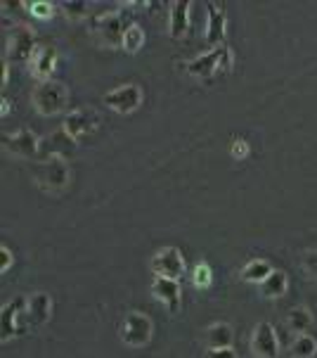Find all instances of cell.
Segmentation results:
<instances>
[{"instance_id":"obj_1","label":"cell","mask_w":317,"mask_h":358,"mask_svg":"<svg viewBox=\"0 0 317 358\" xmlns=\"http://www.w3.org/2000/svg\"><path fill=\"white\" fill-rule=\"evenodd\" d=\"M31 105L43 117H54V114L64 112L66 105H69V88L57 78L38 81V86L31 93Z\"/></svg>"},{"instance_id":"obj_2","label":"cell","mask_w":317,"mask_h":358,"mask_svg":"<svg viewBox=\"0 0 317 358\" xmlns=\"http://www.w3.org/2000/svg\"><path fill=\"white\" fill-rule=\"evenodd\" d=\"M230 64H233V50L223 43V45L209 48V50L197 55V57L187 59L185 71L190 76H197V78H211V76L225 71Z\"/></svg>"},{"instance_id":"obj_3","label":"cell","mask_w":317,"mask_h":358,"mask_svg":"<svg viewBox=\"0 0 317 358\" xmlns=\"http://www.w3.org/2000/svg\"><path fill=\"white\" fill-rule=\"evenodd\" d=\"M36 34L29 24H15L5 38V62H27L36 52Z\"/></svg>"},{"instance_id":"obj_4","label":"cell","mask_w":317,"mask_h":358,"mask_svg":"<svg viewBox=\"0 0 317 358\" xmlns=\"http://www.w3.org/2000/svg\"><path fill=\"white\" fill-rule=\"evenodd\" d=\"M34 180L40 190L59 192L69 185V164L64 157H50V159L40 162L34 171Z\"/></svg>"},{"instance_id":"obj_5","label":"cell","mask_w":317,"mask_h":358,"mask_svg":"<svg viewBox=\"0 0 317 358\" xmlns=\"http://www.w3.org/2000/svg\"><path fill=\"white\" fill-rule=\"evenodd\" d=\"M90 31H93L100 43L107 48H124V22L119 12H100L90 20Z\"/></svg>"},{"instance_id":"obj_6","label":"cell","mask_w":317,"mask_h":358,"mask_svg":"<svg viewBox=\"0 0 317 358\" xmlns=\"http://www.w3.org/2000/svg\"><path fill=\"white\" fill-rule=\"evenodd\" d=\"M0 145H3L5 152L12 155V157L31 159V157H38L40 138L36 136L34 131L20 129V131H12V133H3V138H0Z\"/></svg>"},{"instance_id":"obj_7","label":"cell","mask_w":317,"mask_h":358,"mask_svg":"<svg viewBox=\"0 0 317 358\" xmlns=\"http://www.w3.org/2000/svg\"><path fill=\"white\" fill-rule=\"evenodd\" d=\"M145 95H142V88L138 83H124V86H117L112 88L109 93L105 95V105L117 114H131L142 105Z\"/></svg>"},{"instance_id":"obj_8","label":"cell","mask_w":317,"mask_h":358,"mask_svg":"<svg viewBox=\"0 0 317 358\" xmlns=\"http://www.w3.org/2000/svg\"><path fill=\"white\" fill-rule=\"evenodd\" d=\"M152 320L149 315L140 313V311H131L124 318V325H121V339L128 347H145V344L152 339Z\"/></svg>"},{"instance_id":"obj_9","label":"cell","mask_w":317,"mask_h":358,"mask_svg":"<svg viewBox=\"0 0 317 358\" xmlns=\"http://www.w3.org/2000/svg\"><path fill=\"white\" fill-rule=\"evenodd\" d=\"M149 268L154 271L156 278H170V280H180L185 273V257L175 247H163L152 257Z\"/></svg>"},{"instance_id":"obj_10","label":"cell","mask_w":317,"mask_h":358,"mask_svg":"<svg viewBox=\"0 0 317 358\" xmlns=\"http://www.w3.org/2000/svg\"><path fill=\"white\" fill-rule=\"evenodd\" d=\"M22 320L27 323V299H24V296H17V299H12L10 304H5L3 311H0V337H3V342H8V339L20 335Z\"/></svg>"},{"instance_id":"obj_11","label":"cell","mask_w":317,"mask_h":358,"mask_svg":"<svg viewBox=\"0 0 317 358\" xmlns=\"http://www.w3.org/2000/svg\"><path fill=\"white\" fill-rule=\"evenodd\" d=\"M76 138L74 136H69L64 129H59V131H52L50 136H45V138H40V150H38V157H40V162H45V159H50V157H71L76 152Z\"/></svg>"},{"instance_id":"obj_12","label":"cell","mask_w":317,"mask_h":358,"mask_svg":"<svg viewBox=\"0 0 317 358\" xmlns=\"http://www.w3.org/2000/svg\"><path fill=\"white\" fill-rule=\"evenodd\" d=\"M251 354H253V358H277V354H279L277 332L267 320L256 325V330L251 335Z\"/></svg>"},{"instance_id":"obj_13","label":"cell","mask_w":317,"mask_h":358,"mask_svg":"<svg viewBox=\"0 0 317 358\" xmlns=\"http://www.w3.org/2000/svg\"><path fill=\"white\" fill-rule=\"evenodd\" d=\"M97 126H100V114H97L93 107H81V109H74V112L66 114L62 129L78 141V138L93 133Z\"/></svg>"},{"instance_id":"obj_14","label":"cell","mask_w":317,"mask_h":358,"mask_svg":"<svg viewBox=\"0 0 317 358\" xmlns=\"http://www.w3.org/2000/svg\"><path fill=\"white\" fill-rule=\"evenodd\" d=\"M225 31H228V17H225V5L223 3H209L206 5V41L211 48L223 45Z\"/></svg>"},{"instance_id":"obj_15","label":"cell","mask_w":317,"mask_h":358,"mask_svg":"<svg viewBox=\"0 0 317 358\" xmlns=\"http://www.w3.org/2000/svg\"><path fill=\"white\" fill-rule=\"evenodd\" d=\"M57 66V50L52 45H38L34 52V57L29 59V69L38 81H47L52 78V71Z\"/></svg>"},{"instance_id":"obj_16","label":"cell","mask_w":317,"mask_h":358,"mask_svg":"<svg viewBox=\"0 0 317 358\" xmlns=\"http://www.w3.org/2000/svg\"><path fill=\"white\" fill-rule=\"evenodd\" d=\"M152 294L161 301L163 306L168 308L170 313H178L180 311V285L178 280H170V278H154L152 282Z\"/></svg>"},{"instance_id":"obj_17","label":"cell","mask_w":317,"mask_h":358,"mask_svg":"<svg viewBox=\"0 0 317 358\" xmlns=\"http://www.w3.org/2000/svg\"><path fill=\"white\" fill-rule=\"evenodd\" d=\"M50 308H52V299L50 294L45 292H36L27 299V325L31 327H40L50 320Z\"/></svg>"},{"instance_id":"obj_18","label":"cell","mask_w":317,"mask_h":358,"mask_svg":"<svg viewBox=\"0 0 317 358\" xmlns=\"http://www.w3.org/2000/svg\"><path fill=\"white\" fill-rule=\"evenodd\" d=\"M190 8L192 3L187 0H175L168 5V36L170 38H180L190 29Z\"/></svg>"},{"instance_id":"obj_19","label":"cell","mask_w":317,"mask_h":358,"mask_svg":"<svg viewBox=\"0 0 317 358\" xmlns=\"http://www.w3.org/2000/svg\"><path fill=\"white\" fill-rule=\"evenodd\" d=\"M235 332L228 323H213L204 330V342L209 344V349H228L233 347Z\"/></svg>"},{"instance_id":"obj_20","label":"cell","mask_w":317,"mask_h":358,"mask_svg":"<svg viewBox=\"0 0 317 358\" xmlns=\"http://www.w3.org/2000/svg\"><path fill=\"white\" fill-rule=\"evenodd\" d=\"M286 287H289L286 273L275 268V271L270 273V275L265 278L263 282L258 285V292H260V296H265V299H279V296H284Z\"/></svg>"},{"instance_id":"obj_21","label":"cell","mask_w":317,"mask_h":358,"mask_svg":"<svg viewBox=\"0 0 317 358\" xmlns=\"http://www.w3.org/2000/svg\"><path fill=\"white\" fill-rule=\"evenodd\" d=\"M270 273H272V268H270V264H267L265 259H251V261H246V264H244L239 278L244 282L260 285L267 275H270Z\"/></svg>"},{"instance_id":"obj_22","label":"cell","mask_w":317,"mask_h":358,"mask_svg":"<svg viewBox=\"0 0 317 358\" xmlns=\"http://www.w3.org/2000/svg\"><path fill=\"white\" fill-rule=\"evenodd\" d=\"M286 325H289V330H294L296 335H306L308 327L313 325V313L308 311L306 306H294L286 315Z\"/></svg>"},{"instance_id":"obj_23","label":"cell","mask_w":317,"mask_h":358,"mask_svg":"<svg viewBox=\"0 0 317 358\" xmlns=\"http://www.w3.org/2000/svg\"><path fill=\"white\" fill-rule=\"evenodd\" d=\"M142 45H145V29L135 22L128 24L124 34V50L128 55H135L138 50H142Z\"/></svg>"},{"instance_id":"obj_24","label":"cell","mask_w":317,"mask_h":358,"mask_svg":"<svg viewBox=\"0 0 317 358\" xmlns=\"http://www.w3.org/2000/svg\"><path fill=\"white\" fill-rule=\"evenodd\" d=\"M317 354V342L310 335H298L291 344V358H313Z\"/></svg>"},{"instance_id":"obj_25","label":"cell","mask_w":317,"mask_h":358,"mask_svg":"<svg viewBox=\"0 0 317 358\" xmlns=\"http://www.w3.org/2000/svg\"><path fill=\"white\" fill-rule=\"evenodd\" d=\"M192 282H194V287H199V289H206L213 282V271H211V266L206 264V261H199V264L194 266Z\"/></svg>"},{"instance_id":"obj_26","label":"cell","mask_w":317,"mask_h":358,"mask_svg":"<svg viewBox=\"0 0 317 358\" xmlns=\"http://www.w3.org/2000/svg\"><path fill=\"white\" fill-rule=\"evenodd\" d=\"M59 8L64 10V15L69 17L71 22H78L88 15V5H85L83 0H66V3L59 5Z\"/></svg>"},{"instance_id":"obj_27","label":"cell","mask_w":317,"mask_h":358,"mask_svg":"<svg viewBox=\"0 0 317 358\" xmlns=\"http://www.w3.org/2000/svg\"><path fill=\"white\" fill-rule=\"evenodd\" d=\"M27 10L31 12V17H36V20H52L54 5L45 3V0H34V3L27 5Z\"/></svg>"},{"instance_id":"obj_28","label":"cell","mask_w":317,"mask_h":358,"mask_svg":"<svg viewBox=\"0 0 317 358\" xmlns=\"http://www.w3.org/2000/svg\"><path fill=\"white\" fill-rule=\"evenodd\" d=\"M303 266H306V271L310 273V275L317 278V250L306 252V257H303Z\"/></svg>"},{"instance_id":"obj_29","label":"cell","mask_w":317,"mask_h":358,"mask_svg":"<svg viewBox=\"0 0 317 358\" xmlns=\"http://www.w3.org/2000/svg\"><path fill=\"white\" fill-rule=\"evenodd\" d=\"M230 152H233L235 159H244V157H249V143L246 141H235L233 148H230Z\"/></svg>"},{"instance_id":"obj_30","label":"cell","mask_w":317,"mask_h":358,"mask_svg":"<svg viewBox=\"0 0 317 358\" xmlns=\"http://www.w3.org/2000/svg\"><path fill=\"white\" fill-rule=\"evenodd\" d=\"M206 358H237V351L233 347H228V349H209V351H206Z\"/></svg>"},{"instance_id":"obj_31","label":"cell","mask_w":317,"mask_h":358,"mask_svg":"<svg viewBox=\"0 0 317 358\" xmlns=\"http://www.w3.org/2000/svg\"><path fill=\"white\" fill-rule=\"evenodd\" d=\"M8 268H12V252L8 247H0V273H8Z\"/></svg>"},{"instance_id":"obj_32","label":"cell","mask_w":317,"mask_h":358,"mask_svg":"<svg viewBox=\"0 0 317 358\" xmlns=\"http://www.w3.org/2000/svg\"><path fill=\"white\" fill-rule=\"evenodd\" d=\"M8 83V62H3V86Z\"/></svg>"}]
</instances>
